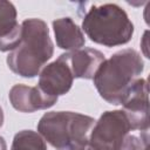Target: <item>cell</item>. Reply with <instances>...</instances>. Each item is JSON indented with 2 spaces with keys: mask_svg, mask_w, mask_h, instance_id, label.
I'll list each match as a JSON object with an SVG mask.
<instances>
[{
  "mask_svg": "<svg viewBox=\"0 0 150 150\" xmlns=\"http://www.w3.org/2000/svg\"><path fill=\"white\" fill-rule=\"evenodd\" d=\"M143 69L142 56L135 49L127 48L101 63L93 77L94 84L103 100L118 105L123 103Z\"/></svg>",
  "mask_w": 150,
  "mask_h": 150,
  "instance_id": "obj_1",
  "label": "cell"
},
{
  "mask_svg": "<svg viewBox=\"0 0 150 150\" xmlns=\"http://www.w3.org/2000/svg\"><path fill=\"white\" fill-rule=\"evenodd\" d=\"M21 41L7 56L9 69L22 76L34 77L53 56L54 45L47 23L41 19H26L21 23Z\"/></svg>",
  "mask_w": 150,
  "mask_h": 150,
  "instance_id": "obj_2",
  "label": "cell"
},
{
  "mask_svg": "<svg viewBox=\"0 0 150 150\" xmlns=\"http://www.w3.org/2000/svg\"><path fill=\"white\" fill-rule=\"evenodd\" d=\"M82 29L91 41L105 47L125 45L134 34L128 14L115 4L91 6L82 21Z\"/></svg>",
  "mask_w": 150,
  "mask_h": 150,
  "instance_id": "obj_3",
  "label": "cell"
},
{
  "mask_svg": "<svg viewBox=\"0 0 150 150\" xmlns=\"http://www.w3.org/2000/svg\"><path fill=\"white\" fill-rule=\"evenodd\" d=\"M95 122L93 117L74 111H50L40 118L38 131L45 141L60 150L89 143Z\"/></svg>",
  "mask_w": 150,
  "mask_h": 150,
  "instance_id": "obj_4",
  "label": "cell"
},
{
  "mask_svg": "<svg viewBox=\"0 0 150 150\" xmlns=\"http://www.w3.org/2000/svg\"><path fill=\"white\" fill-rule=\"evenodd\" d=\"M130 130L123 110L105 111L91 129L89 145L95 150H120Z\"/></svg>",
  "mask_w": 150,
  "mask_h": 150,
  "instance_id": "obj_5",
  "label": "cell"
},
{
  "mask_svg": "<svg viewBox=\"0 0 150 150\" xmlns=\"http://www.w3.org/2000/svg\"><path fill=\"white\" fill-rule=\"evenodd\" d=\"M148 81L138 79L129 90L123 101V112L125 114L131 130L148 132L149 130V98Z\"/></svg>",
  "mask_w": 150,
  "mask_h": 150,
  "instance_id": "obj_6",
  "label": "cell"
},
{
  "mask_svg": "<svg viewBox=\"0 0 150 150\" xmlns=\"http://www.w3.org/2000/svg\"><path fill=\"white\" fill-rule=\"evenodd\" d=\"M74 76L71 70L61 54L57 60L45 66L39 74L38 87L49 96H60L69 91Z\"/></svg>",
  "mask_w": 150,
  "mask_h": 150,
  "instance_id": "obj_7",
  "label": "cell"
},
{
  "mask_svg": "<svg viewBox=\"0 0 150 150\" xmlns=\"http://www.w3.org/2000/svg\"><path fill=\"white\" fill-rule=\"evenodd\" d=\"M8 97L13 108L21 112H34L47 109L53 107L57 101V97L45 94L38 86L29 87L26 84L13 86Z\"/></svg>",
  "mask_w": 150,
  "mask_h": 150,
  "instance_id": "obj_8",
  "label": "cell"
},
{
  "mask_svg": "<svg viewBox=\"0 0 150 150\" xmlns=\"http://www.w3.org/2000/svg\"><path fill=\"white\" fill-rule=\"evenodd\" d=\"M74 79H93L101 63L105 60L103 53L94 48H80L62 54Z\"/></svg>",
  "mask_w": 150,
  "mask_h": 150,
  "instance_id": "obj_9",
  "label": "cell"
},
{
  "mask_svg": "<svg viewBox=\"0 0 150 150\" xmlns=\"http://www.w3.org/2000/svg\"><path fill=\"white\" fill-rule=\"evenodd\" d=\"M21 32L14 5L9 1H0V50H13L21 41Z\"/></svg>",
  "mask_w": 150,
  "mask_h": 150,
  "instance_id": "obj_10",
  "label": "cell"
},
{
  "mask_svg": "<svg viewBox=\"0 0 150 150\" xmlns=\"http://www.w3.org/2000/svg\"><path fill=\"white\" fill-rule=\"evenodd\" d=\"M53 28L56 38V45L61 49L71 52L84 46L86 39L83 32L70 18H61L54 20Z\"/></svg>",
  "mask_w": 150,
  "mask_h": 150,
  "instance_id": "obj_11",
  "label": "cell"
},
{
  "mask_svg": "<svg viewBox=\"0 0 150 150\" xmlns=\"http://www.w3.org/2000/svg\"><path fill=\"white\" fill-rule=\"evenodd\" d=\"M11 150H47V145L40 134L22 130L14 136Z\"/></svg>",
  "mask_w": 150,
  "mask_h": 150,
  "instance_id": "obj_12",
  "label": "cell"
},
{
  "mask_svg": "<svg viewBox=\"0 0 150 150\" xmlns=\"http://www.w3.org/2000/svg\"><path fill=\"white\" fill-rule=\"evenodd\" d=\"M148 132H142L141 137L129 134L120 150H144L148 148Z\"/></svg>",
  "mask_w": 150,
  "mask_h": 150,
  "instance_id": "obj_13",
  "label": "cell"
},
{
  "mask_svg": "<svg viewBox=\"0 0 150 150\" xmlns=\"http://www.w3.org/2000/svg\"><path fill=\"white\" fill-rule=\"evenodd\" d=\"M0 150H7V145L2 136H0Z\"/></svg>",
  "mask_w": 150,
  "mask_h": 150,
  "instance_id": "obj_14",
  "label": "cell"
},
{
  "mask_svg": "<svg viewBox=\"0 0 150 150\" xmlns=\"http://www.w3.org/2000/svg\"><path fill=\"white\" fill-rule=\"evenodd\" d=\"M2 124H4V112H2V109L0 107V128L2 127Z\"/></svg>",
  "mask_w": 150,
  "mask_h": 150,
  "instance_id": "obj_15",
  "label": "cell"
},
{
  "mask_svg": "<svg viewBox=\"0 0 150 150\" xmlns=\"http://www.w3.org/2000/svg\"><path fill=\"white\" fill-rule=\"evenodd\" d=\"M86 150H95V149H93V148H91V146H90V145L88 144V146L86 148Z\"/></svg>",
  "mask_w": 150,
  "mask_h": 150,
  "instance_id": "obj_16",
  "label": "cell"
},
{
  "mask_svg": "<svg viewBox=\"0 0 150 150\" xmlns=\"http://www.w3.org/2000/svg\"><path fill=\"white\" fill-rule=\"evenodd\" d=\"M144 150H148V148H145V149H144Z\"/></svg>",
  "mask_w": 150,
  "mask_h": 150,
  "instance_id": "obj_17",
  "label": "cell"
}]
</instances>
